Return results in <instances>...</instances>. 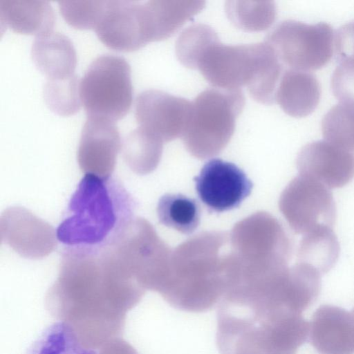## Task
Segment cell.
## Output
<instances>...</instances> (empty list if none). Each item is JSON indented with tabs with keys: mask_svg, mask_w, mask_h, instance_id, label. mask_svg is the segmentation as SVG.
<instances>
[{
	"mask_svg": "<svg viewBox=\"0 0 354 354\" xmlns=\"http://www.w3.org/2000/svg\"><path fill=\"white\" fill-rule=\"evenodd\" d=\"M331 89L340 103L354 106V66L338 64L331 77Z\"/></svg>",
	"mask_w": 354,
	"mask_h": 354,
	"instance_id": "obj_29",
	"label": "cell"
},
{
	"mask_svg": "<svg viewBox=\"0 0 354 354\" xmlns=\"http://www.w3.org/2000/svg\"><path fill=\"white\" fill-rule=\"evenodd\" d=\"M1 235L2 242L26 258H42L56 246L54 229L19 207L8 208L2 214Z\"/></svg>",
	"mask_w": 354,
	"mask_h": 354,
	"instance_id": "obj_12",
	"label": "cell"
},
{
	"mask_svg": "<svg viewBox=\"0 0 354 354\" xmlns=\"http://www.w3.org/2000/svg\"><path fill=\"white\" fill-rule=\"evenodd\" d=\"M194 180L201 201L210 212H215L238 207L253 187L241 169L219 158L206 162Z\"/></svg>",
	"mask_w": 354,
	"mask_h": 354,
	"instance_id": "obj_9",
	"label": "cell"
},
{
	"mask_svg": "<svg viewBox=\"0 0 354 354\" xmlns=\"http://www.w3.org/2000/svg\"><path fill=\"white\" fill-rule=\"evenodd\" d=\"M281 209L293 230L306 234L323 226L332 227L336 206L332 193L319 182L304 176L294 178L281 198Z\"/></svg>",
	"mask_w": 354,
	"mask_h": 354,
	"instance_id": "obj_8",
	"label": "cell"
},
{
	"mask_svg": "<svg viewBox=\"0 0 354 354\" xmlns=\"http://www.w3.org/2000/svg\"><path fill=\"white\" fill-rule=\"evenodd\" d=\"M87 116L118 120L129 112L133 99L131 67L122 57L104 54L88 66L80 84Z\"/></svg>",
	"mask_w": 354,
	"mask_h": 354,
	"instance_id": "obj_6",
	"label": "cell"
},
{
	"mask_svg": "<svg viewBox=\"0 0 354 354\" xmlns=\"http://www.w3.org/2000/svg\"><path fill=\"white\" fill-rule=\"evenodd\" d=\"M145 291L111 246L66 247L45 304L86 347L97 348L122 335L127 313Z\"/></svg>",
	"mask_w": 354,
	"mask_h": 354,
	"instance_id": "obj_1",
	"label": "cell"
},
{
	"mask_svg": "<svg viewBox=\"0 0 354 354\" xmlns=\"http://www.w3.org/2000/svg\"><path fill=\"white\" fill-rule=\"evenodd\" d=\"M351 314H352L353 317V319H354V308H353V310H352Z\"/></svg>",
	"mask_w": 354,
	"mask_h": 354,
	"instance_id": "obj_31",
	"label": "cell"
},
{
	"mask_svg": "<svg viewBox=\"0 0 354 354\" xmlns=\"http://www.w3.org/2000/svg\"><path fill=\"white\" fill-rule=\"evenodd\" d=\"M204 1L150 0L142 2L141 13L147 42L171 37L205 7Z\"/></svg>",
	"mask_w": 354,
	"mask_h": 354,
	"instance_id": "obj_16",
	"label": "cell"
},
{
	"mask_svg": "<svg viewBox=\"0 0 354 354\" xmlns=\"http://www.w3.org/2000/svg\"><path fill=\"white\" fill-rule=\"evenodd\" d=\"M30 56L35 67L46 78L75 73V48L71 39L59 32L51 30L36 36L31 46Z\"/></svg>",
	"mask_w": 354,
	"mask_h": 354,
	"instance_id": "obj_18",
	"label": "cell"
},
{
	"mask_svg": "<svg viewBox=\"0 0 354 354\" xmlns=\"http://www.w3.org/2000/svg\"><path fill=\"white\" fill-rule=\"evenodd\" d=\"M26 354H96L86 347L74 330L64 322L48 326Z\"/></svg>",
	"mask_w": 354,
	"mask_h": 354,
	"instance_id": "obj_24",
	"label": "cell"
},
{
	"mask_svg": "<svg viewBox=\"0 0 354 354\" xmlns=\"http://www.w3.org/2000/svg\"><path fill=\"white\" fill-rule=\"evenodd\" d=\"M305 335L302 314L267 286L229 290L218 305L220 354H296Z\"/></svg>",
	"mask_w": 354,
	"mask_h": 354,
	"instance_id": "obj_2",
	"label": "cell"
},
{
	"mask_svg": "<svg viewBox=\"0 0 354 354\" xmlns=\"http://www.w3.org/2000/svg\"><path fill=\"white\" fill-rule=\"evenodd\" d=\"M78 76L75 73L55 78H46L43 96L48 108L63 116L73 115L81 106Z\"/></svg>",
	"mask_w": 354,
	"mask_h": 354,
	"instance_id": "obj_25",
	"label": "cell"
},
{
	"mask_svg": "<svg viewBox=\"0 0 354 354\" xmlns=\"http://www.w3.org/2000/svg\"><path fill=\"white\" fill-rule=\"evenodd\" d=\"M106 1H59V12L71 26L80 29L95 28Z\"/></svg>",
	"mask_w": 354,
	"mask_h": 354,
	"instance_id": "obj_28",
	"label": "cell"
},
{
	"mask_svg": "<svg viewBox=\"0 0 354 354\" xmlns=\"http://www.w3.org/2000/svg\"><path fill=\"white\" fill-rule=\"evenodd\" d=\"M162 149V141L140 127L130 131L122 143L124 158L137 173L151 170L158 163Z\"/></svg>",
	"mask_w": 354,
	"mask_h": 354,
	"instance_id": "obj_22",
	"label": "cell"
},
{
	"mask_svg": "<svg viewBox=\"0 0 354 354\" xmlns=\"http://www.w3.org/2000/svg\"><path fill=\"white\" fill-rule=\"evenodd\" d=\"M335 33L330 25L281 21L265 39L286 69L308 71L323 68L334 52Z\"/></svg>",
	"mask_w": 354,
	"mask_h": 354,
	"instance_id": "obj_7",
	"label": "cell"
},
{
	"mask_svg": "<svg viewBox=\"0 0 354 354\" xmlns=\"http://www.w3.org/2000/svg\"><path fill=\"white\" fill-rule=\"evenodd\" d=\"M322 131L326 141L354 151V106L340 103L324 116Z\"/></svg>",
	"mask_w": 354,
	"mask_h": 354,
	"instance_id": "obj_26",
	"label": "cell"
},
{
	"mask_svg": "<svg viewBox=\"0 0 354 354\" xmlns=\"http://www.w3.org/2000/svg\"><path fill=\"white\" fill-rule=\"evenodd\" d=\"M93 30L105 46L114 50L132 51L147 44L142 28L141 1H106Z\"/></svg>",
	"mask_w": 354,
	"mask_h": 354,
	"instance_id": "obj_14",
	"label": "cell"
},
{
	"mask_svg": "<svg viewBox=\"0 0 354 354\" xmlns=\"http://www.w3.org/2000/svg\"><path fill=\"white\" fill-rule=\"evenodd\" d=\"M300 175L317 180L329 188H339L354 176V153L326 140L306 145L297 159Z\"/></svg>",
	"mask_w": 354,
	"mask_h": 354,
	"instance_id": "obj_13",
	"label": "cell"
},
{
	"mask_svg": "<svg viewBox=\"0 0 354 354\" xmlns=\"http://www.w3.org/2000/svg\"><path fill=\"white\" fill-rule=\"evenodd\" d=\"M339 251V244L332 227L323 226L304 234L298 259L299 263L309 265L324 274L334 267Z\"/></svg>",
	"mask_w": 354,
	"mask_h": 354,
	"instance_id": "obj_20",
	"label": "cell"
},
{
	"mask_svg": "<svg viewBox=\"0 0 354 354\" xmlns=\"http://www.w3.org/2000/svg\"><path fill=\"white\" fill-rule=\"evenodd\" d=\"M245 105L241 89L209 88L193 102L189 122L183 136L187 149L205 158L219 153L228 143L236 120Z\"/></svg>",
	"mask_w": 354,
	"mask_h": 354,
	"instance_id": "obj_5",
	"label": "cell"
},
{
	"mask_svg": "<svg viewBox=\"0 0 354 354\" xmlns=\"http://www.w3.org/2000/svg\"><path fill=\"white\" fill-rule=\"evenodd\" d=\"M308 338L319 354H353L351 313L333 305L319 306L310 323Z\"/></svg>",
	"mask_w": 354,
	"mask_h": 354,
	"instance_id": "obj_15",
	"label": "cell"
},
{
	"mask_svg": "<svg viewBox=\"0 0 354 354\" xmlns=\"http://www.w3.org/2000/svg\"><path fill=\"white\" fill-rule=\"evenodd\" d=\"M157 214L160 223L184 234L193 233L200 224L197 201L181 194L163 195L158 203Z\"/></svg>",
	"mask_w": 354,
	"mask_h": 354,
	"instance_id": "obj_21",
	"label": "cell"
},
{
	"mask_svg": "<svg viewBox=\"0 0 354 354\" xmlns=\"http://www.w3.org/2000/svg\"><path fill=\"white\" fill-rule=\"evenodd\" d=\"M320 96L321 86L313 74L286 69L276 91L275 102L286 114L303 118L315 110Z\"/></svg>",
	"mask_w": 354,
	"mask_h": 354,
	"instance_id": "obj_17",
	"label": "cell"
},
{
	"mask_svg": "<svg viewBox=\"0 0 354 354\" xmlns=\"http://www.w3.org/2000/svg\"><path fill=\"white\" fill-rule=\"evenodd\" d=\"M191 109L192 102L185 98L149 89L136 97L135 118L140 127L168 142L183 136Z\"/></svg>",
	"mask_w": 354,
	"mask_h": 354,
	"instance_id": "obj_10",
	"label": "cell"
},
{
	"mask_svg": "<svg viewBox=\"0 0 354 354\" xmlns=\"http://www.w3.org/2000/svg\"><path fill=\"white\" fill-rule=\"evenodd\" d=\"M55 15L47 1L0 0L1 28L35 35L53 30Z\"/></svg>",
	"mask_w": 354,
	"mask_h": 354,
	"instance_id": "obj_19",
	"label": "cell"
},
{
	"mask_svg": "<svg viewBox=\"0 0 354 354\" xmlns=\"http://www.w3.org/2000/svg\"><path fill=\"white\" fill-rule=\"evenodd\" d=\"M136 201L112 177L85 174L72 195L56 236L67 247L114 244L135 219Z\"/></svg>",
	"mask_w": 354,
	"mask_h": 354,
	"instance_id": "obj_3",
	"label": "cell"
},
{
	"mask_svg": "<svg viewBox=\"0 0 354 354\" xmlns=\"http://www.w3.org/2000/svg\"><path fill=\"white\" fill-rule=\"evenodd\" d=\"M277 62L266 42L232 46L218 40L204 51L196 69L216 88L239 90L245 86L252 95L270 80Z\"/></svg>",
	"mask_w": 354,
	"mask_h": 354,
	"instance_id": "obj_4",
	"label": "cell"
},
{
	"mask_svg": "<svg viewBox=\"0 0 354 354\" xmlns=\"http://www.w3.org/2000/svg\"><path fill=\"white\" fill-rule=\"evenodd\" d=\"M218 40L217 33L212 27L203 24L189 26L181 32L176 41L178 59L184 66L196 69L204 51Z\"/></svg>",
	"mask_w": 354,
	"mask_h": 354,
	"instance_id": "obj_27",
	"label": "cell"
},
{
	"mask_svg": "<svg viewBox=\"0 0 354 354\" xmlns=\"http://www.w3.org/2000/svg\"><path fill=\"white\" fill-rule=\"evenodd\" d=\"M99 354H138V353L129 342L119 337L104 344Z\"/></svg>",
	"mask_w": 354,
	"mask_h": 354,
	"instance_id": "obj_30",
	"label": "cell"
},
{
	"mask_svg": "<svg viewBox=\"0 0 354 354\" xmlns=\"http://www.w3.org/2000/svg\"><path fill=\"white\" fill-rule=\"evenodd\" d=\"M121 147L117 126L109 119L88 116L83 126L77 151L79 165L85 174L111 176Z\"/></svg>",
	"mask_w": 354,
	"mask_h": 354,
	"instance_id": "obj_11",
	"label": "cell"
},
{
	"mask_svg": "<svg viewBox=\"0 0 354 354\" xmlns=\"http://www.w3.org/2000/svg\"><path fill=\"white\" fill-rule=\"evenodd\" d=\"M225 9L234 26L249 32L268 29L277 16L276 6L272 1H227Z\"/></svg>",
	"mask_w": 354,
	"mask_h": 354,
	"instance_id": "obj_23",
	"label": "cell"
}]
</instances>
